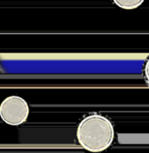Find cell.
Returning <instances> with one entry per match:
<instances>
[{
  "mask_svg": "<svg viewBox=\"0 0 149 153\" xmlns=\"http://www.w3.org/2000/svg\"><path fill=\"white\" fill-rule=\"evenodd\" d=\"M114 127L112 122L99 114H92L83 118L77 128L79 144L89 152L106 151L114 140Z\"/></svg>",
  "mask_w": 149,
  "mask_h": 153,
  "instance_id": "obj_1",
  "label": "cell"
},
{
  "mask_svg": "<svg viewBox=\"0 0 149 153\" xmlns=\"http://www.w3.org/2000/svg\"><path fill=\"white\" fill-rule=\"evenodd\" d=\"M30 115L27 101L19 96H10L0 104V117L9 126H20L25 123Z\"/></svg>",
  "mask_w": 149,
  "mask_h": 153,
  "instance_id": "obj_2",
  "label": "cell"
},
{
  "mask_svg": "<svg viewBox=\"0 0 149 153\" xmlns=\"http://www.w3.org/2000/svg\"><path fill=\"white\" fill-rule=\"evenodd\" d=\"M114 4L118 5L120 8L126 9V10H132L138 8L140 4H143L142 0H135V1H122V0H115Z\"/></svg>",
  "mask_w": 149,
  "mask_h": 153,
  "instance_id": "obj_3",
  "label": "cell"
},
{
  "mask_svg": "<svg viewBox=\"0 0 149 153\" xmlns=\"http://www.w3.org/2000/svg\"><path fill=\"white\" fill-rule=\"evenodd\" d=\"M144 76L146 81L149 83V58L146 61L145 66H144Z\"/></svg>",
  "mask_w": 149,
  "mask_h": 153,
  "instance_id": "obj_4",
  "label": "cell"
}]
</instances>
